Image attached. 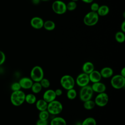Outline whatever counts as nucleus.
Instances as JSON below:
<instances>
[{
  "label": "nucleus",
  "mask_w": 125,
  "mask_h": 125,
  "mask_svg": "<svg viewBox=\"0 0 125 125\" xmlns=\"http://www.w3.org/2000/svg\"><path fill=\"white\" fill-rule=\"evenodd\" d=\"M25 94L21 90L13 91L10 96L11 103L15 106H20L25 102Z\"/></svg>",
  "instance_id": "f257e3e1"
},
{
  "label": "nucleus",
  "mask_w": 125,
  "mask_h": 125,
  "mask_svg": "<svg viewBox=\"0 0 125 125\" xmlns=\"http://www.w3.org/2000/svg\"><path fill=\"white\" fill-rule=\"evenodd\" d=\"M63 110V105L62 104L56 99L48 103L47 110L50 114L58 115L60 114Z\"/></svg>",
  "instance_id": "f03ea898"
},
{
  "label": "nucleus",
  "mask_w": 125,
  "mask_h": 125,
  "mask_svg": "<svg viewBox=\"0 0 125 125\" xmlns=\"http://www.w3.org/2000/svg\"><path fill=\"white\" fill-rule=\"evenodd\" d=\"M30 78L34 82H40L44 78V71L39 65L34 66L31 70Z\"/></svg>",
  "instance_id": "7ed1b4c3"
},
{
  "label": "nucleus",
  "mask_w": 125,
  "mask_h": 125,
  "mask_svg": "<svg viewBox=\"0 0 125 125\" xmlns=\"http://www.w3.org/2000/svg\"><path fill=\"white\" fill-rule=\"evenodd\" d=\"M110 84L112 87L115 89H121L125 86V77L120 74L113 75L111 77Z\"/></svg>",
  "instance_id": "20e7f679"
},
{
  "label": "nucleus",
  "mask_w": 125,
  "mask_h": 125,
  "mask_svg": "<svg viewBox=\"0 0 125 125\" xmlns=\"http://www.w3.org/2000/svg\"><path fill=\"white\" fill-rule=\"evenodd\" d=\"M94 92L91 86L87 85L82 87L79 91V98L81 101L84 102L92 99Z\"/></svg>",
  "instance_id": "39448f33"
},
{
  "label": "nucleus",
  "mask_w": 125,
  "mask_h": 125,
  "mask_svg": "<svg viewBox=\"0 0 125 125\" xmlns=\"http://www.w3.org/2000/svg\"><path fill=\"white\" fill-rule=\"evenodd\" d=\"M60 84L63 89L67 90L74 87L75 80L72 76L64 75L60 79Z\"/></svg>",
  "instance_id": "423d86ee"
},
{
  "label": "nucleus",
  "mask_w": 125,
  "mask_h": 125,
  "mask_svg": "<svg viewBox=\"0 0 125 125\" xmlns=\"http://www.w3.org/2000/svg\"><path fill=\"white\" fill-rule=\"evenodd\" d=\"M99 16L97 12L90 11L87 13L84 17L83 22L87 26H93L96 24L99 21Z\"/></svg>",
  "instance_id": "0eeeda50"
},
{
  "label": "nucleus",
  "mask_w": 125,
  "mask_h": 125,
  "mask_svg": "<svg viewBox=\"0 0 125 125\" xmlns=\"http://www.w3.org/2000/svg\"><path fill=\"white\" fill-rule=\"evenodd\" d=\"M53 11L57 14L62 15L66 12V4L62 1L57 0L54 1L52 5Z\"/></svg>",
  "instance_id": "6e6552de"
},
{
  "label": "nucleus",
  "mask_w": 125,
  "mask_h": 125,
  "mask_svg": "<svg viewBox=\"0 0 125 125\" xmlns=\"http://www.w3.org/2000/svg\"><path fill=\"white\" fill-rule=\"evenodd\" d=\"M109 97L105 92L98 93L94 100L96 105L99 107H104L108 103Z\"/></svg>",
  "instance_id": "1a4fd4ad"
},
{
  "label": "nucleus",
  "mask_w": 125,
  "mask_h": 125,
  "mask_svg": "<svg viewBox=\"0 0 125 125\" xmlns=\"http://www.w3.org/2000/svg\"><path fill=\"white\" fill-rule=\"evenodd\" d=\"M89 82L90 80L88 74H85L83 72L79 74L77 76L75 80V83L81 87L88 85Z\"/></svg>",
  "instance_id": "9d476101"
},
{
  "label": "nucleus",
  "mask_w": 125,
  "mask_h": 125,
  "mask_svg": "<svg viewBox=\"0 0 125 125\" xmlns=\"http://www.w3.org/2000/svg\"><path fill=\"white\" fill-rule=\"evenodd\" d=\"M18 82L20 84L21 88L29 89L31 88L34 82L29 77H23L20 79Z\"/></svg>",
  "instance_id": "9b49d317"
},
{
  "label": "nucleus",
  "mask_w": 125,
  "mask_h": 125,
  "mask_svg": "<svg viewBox=\"0 0 125 125\" xmlns=\"http://www.w3.org/2000/svg\"><path fill=\"white\" fill-rule=\"evenodd\" d=\"M57 96L56 95L55 90L52 89H48L45 90L42 96V99L47 103L55 100Z\"/></svg>",
  "instance_id": "f8f14e48"
},
{
  "label": "nucleus",
  "mask_w": 125,
  "mask_h": 125,
  "mask_svg": "<svg viewBox=\"0 0 125 125\" xmlns=\"http://www.w3.org/2000/svg\"><path fill=\"white\" fill-rule=\"evenodd\" d=\"M44 21L43 20L39 17H34L30 21L31 26L36 29H40L43 27Z\"/></svg>",
  "instance_id": "ddd939ff"
},
{
  "label": "nucleus",
  "mask_w": 125,
  "mask_h": 125,
  "mask_svg": "<svg viewBox=\"0 0 125 125\" xmlns=\"http://www.w3.org/2000/svg\"><path fill=\"white\" fill-rule=\"evenodd\" d=\"M94 92L100 93L105 92L106 86L104 83L100 82L93 83L91 86Z\"/></svg>",
  "instance_id": "4468645a"
},
{
  "label": "nucleus",
  "mask_w": 125,
  "mask_h": 125,
  "mask_svg": "<svg viewBox=\"0 0 125 125\" xmlns=\"http://www.w3.org/2000/svg\"><path fill=\"white\" fill-rule=\"evenodd\" d=\"M88 76L90 82L92 83L100 82L102 78L100 71L95 69L88 74Z\"/></svg>",
  "instance_id": "2eb2a0df"
},
{
  "label": "nucleus",
  "mask_w": 125,
  "mask_h": 125,
  "mask_svg": "<svg viewBox=\"0 0 125 125\" xmlns=\"http://www.w3.org/2000/svg\"><path fill=\"white\" fill-rule=\"evenodd\" d=\"M100 72L101 73L102 77L106 79L111 78L113 75L114 73V71L112 68L108 66L102 68Z\"/></svg>",
  "instance_id": "dca6fc26"
},
{
  "label": "nucleus",
  "mask_w": 125,
  "mask_h": 125,
  "mask_svg": "<svg viewBox=\"0 0 125 125\" xmlns=\"http://www.w3.org/2000/svg\"><path fill=\"white\" fill-rule=\"evenodd\" d=\"M82 69L83 72L87 74H89L94 70L95 66L92 62L87 61L83 64Z\"/></svg>",
  "instance_id": "f3484780"
},
{
  "label": "nucleus",
  "mask_w": 125,
  "mask_h": 125,
  "mask_svg": "<svg viewBox=\"0 0 125 125\" xmlns=\"http://www.w3.org/2000/svg\"><path fill=\"white\" fill-rule=\"evenodd\" d=\"M35 104L37 109L40 111L47 110L48 103L43 99L37 100L35 103Z\"/></svg>",
  "instance_id": "a211bd4d"
},
{
  "label": "nucleus",
  "mask_w": 125,
  "mask_h": 125,
  "mask_svg": "<svg viewBox=\"0 0 125 125\" xmlns=\"http://www.w3.org/2000/svg\"><path fill=\"white\" fill-rule=\"evenodd\" d=\"M50 125H67V124L66 121L63 118L56 116L51 119Z\"/></svg>",
  "instance_id": "6ab92c4d"
},
{
  "label": "nucleus",
  "mask_w": 125,
  "mask_h": 125,
  "mask_svg": "<svg viewBox=\"0 0 125 125\" xmlns=\"http://www.w3.org/2000/svg\"><path fill=\"white\" fill-rule=\"evenodd\" d=\"M109 12V7L105 5L100 6L97 12V14L100 16H105L107 15Z\"/></svg>",
  "instance_id": "aec40b11"
},
{
  "label": "nucleus",
  "mask_w": 125,
  "mask_h": 125,
  "mask_svg": "<svg viewBox=\"0 0 125 125\" xmlns=\"http://www.w3.org/2000/svg\"><path fill=\"white\" fill-rule=\"evenodd\" d=\"M37 101V98L34 93H28L25 94V102L29 104H35Z\"/></svg>",
  "instance_id": "412c9836"
},
{
  "label": "nucleus",
  "mask_w": 125,
  "mask_h": 125,
  "mask_svg": "<svg viewBox=\"0 0 125 125\" xmlns=\"http://www.w3.org/2000/svg\"><path fill=\"white\" fill-rule=\"evenodd\" d=\"M42 86L40 82H33L31 89L34 94H38L42 90Z\"/></svg>",
  "instance_id": "4be33fe9"
},
{
  "label": "nucleus",
  "mask_w": 125,
  "mask_h": 125,
  "mask_svg": "<svg viewBox=\"0 0 125 125\" xmlns=\"http://www.w3.org/2000/svg\"><path fill=\"white\" fill-rule=\"evenodd\" d=\"M55 26L56 25L55 22L53 21L50 20H48L44 21L43 26L45 29L48 31H52L54 30L55 28Z\"/></svg>",
  "instance_id": "5701e85b"
},
{
  "label": "nucleus",
  "mask_w": 125,
  "mask_h": 125,
  "mask_svg": "<svg viewBox=\"0 0 125 125\" xmlns=\"http://www.w3.org/2000/svg\"><path fill=\"white\" fill-rule=\"evenodd\" d=\"M95 105L94 101L91 99L84 102L83 104V107L86 110H91L95 107Z\"/></svg>",
  "instance_id": "b1692460"
},
{
  "label": "nucleus",
  "mask_w": 125,
  "mask_h": 125,
  "mask_svg": "<svg viewBox=\"0 0 125 125\" xmlns=\"http://www.w3.org/2000/svg\"><path fill=\"white\" fill-rule=\"evenodd\" d=\"M81 125H97V122L94 118L89 117L83 120L81 123Z\"/></svg>",
  "instance_id": "393cba45"
},
{
  "label": "nucleus",
  "mask_w": 125,
  "mask_h": 125,
  "mask_svg": "<svg viewBox=\"0 0 125 125\" xmlns=\"http://www.w3.org/2000/svg\"><path fill=\"white\" fill-rule=\"evenodd\" d=\"M77 96V93L76 90L74 88H71L67 90L66 97L69 100L75 99Z\"/></svg>",
  "instance_id": "a878e982"
},
{
  "label": "nucleus",
  "mask_w": 125,
  "mask_h": 125,
  "mask_svg": "<svg viewBox=\"0 0 125 125\" xmlns=\"http://www.w3.org/2000/svg\"><path fill=\"white\" fill-rule=\"evenodd\" d=\"M116 41L119 43H123L125 40V36L124 32L122 31L117 32L115 36Z\"/></svg>",
  "instance_id": "bb28decb"
},
{
  "label": "nucleus",
  "mask_w": 125,
  "mask_h": 125,
  "mask_svg": "<svg viewBox=\"0 0 125 125\" xmlns=\"http://www.w3.org/2000/svg\"><path fill=\"white\" fill-rule=\"evenodd\" d=\"M49 114L47 110L41 111L39 113V118L43 120H47L49 118Z\"/></svg>",
  "instance_id": "cd10ccee"
},
{
  "label": "nucleus",
  "mask_w": 125,
  "mask_h": 125,
  "mask_svg": "<svg viewBox=\"0 0 125 125\" xmlns=\"http://www.w3.org/2000/svg\"><path fill=\"white\" fill-rule=\"evenodd\" d=\"M42 86L44 88H48L50 86V82L49 80L46 78H43L40 82Z\"/></svg>",
  "instance_id": "c85d7f7f"
},
{
  "label": "nucleus",
  "mask_w": 125,
  "mask_h": 125,
  "mask_svg": "<svg viewBox=\"0 0 125 125\" xmlns=\"http://www.w3.org/2000/svg\"><path fill=\"white\" fill-rule=\"evenodd\" d=\"M66 5L67 10L69 11L74 10L77 7L76 2L72 0L71 1H69L67 4H66Z\"/></svg>",
  "instance_id": "c756f323"
},
{
  "label": "nucleus",
  "mask_w": 125,
  "mask_h": 125,
  "mask_svg": "<svg viewBox=\"0 0 125 125\" xmlns=\"http://www.w3.org/2000/svg\"><path fill=\"white\" fill-rule=\"evenodd\" d=\"M11 89L13 91H16L21 90V87L19 82H14L11 85Z\"/></svg>",
  "instance_id": "7c9ffc66"
},
{
  "label": "nucleus",
  "mask_w": 125,
  "mask_h": 125,
  "mask_svg": "<svg viewBox=\"0 0 125 125\" xmlns=\"http://www.w3.org/2000/svg\"><path fill=\"white\" fill-rule=\"evenodd\" d=\"M99 5L98 4V3H96V2H93L91 5V6H90V8H91V11H93V12H97L98 9H99Z\"/></svg>",
  "instance_id": "2f4dec72"
},
{
  "label": "nucleus",
  "mask_w": 125,
  "mask_h": 125,
  "mask_svg": "<svg viewBox=\"0 0 125 125\" xmlns=\"http://www.w3.org/2000/svg\"><path fill=\"white\" fill-rule=\"evenodd\" d=\"M5 59L6 57L3 51L0 50V65H2L5 62Z\"/></svg>",
  "instance_id": "473e14b6"
},
{
  "label": "nucleus",
  "mask_w": 125,
  "mask_h": 125,
  "mask_svg": "<svg viewBox=\"0 0 125 125\" xmlns=\"http://www.w3.org/2000/svg\"><path fill=\"white\" fill-rule=\"evenodd\" d=\"M36 125H48L47 120L39 119L36 123Z\"/></svg>",
  "instance_id": "72a5a7b5"
},
{
  "label": "nucleus",
  "mask_w": 125,
  "mask_h": 125,
  "mask_svg": "<svg viewBox=\"0 0 125 125\" xmlns=\"http://www.w3.org/2000/svg\"><path fill=\"white\" fill-rule=\"evenodd\" d=\"M56 96H61L62 94V90L60 88H57L55 90Z\"/></svg>",
  "instance_id": "f704fd0d"
},
{
  "label": "nucleus",
  "mask_w": 125,
  "mask_h": 125,
  "mask_svg": "<svg viewBox=\"0 0 125 125\" xmlns=\"http://www.w3.org/2000/svg\"><path fill=\"white\" fill-rule=\"evenodd\" d=\"M125 21H124L121 24V30L122 32H125Z\"/></svg>",
  "instance_id": "c9c22d12"
},
{
  "label": "nucleus",
  "mask_w": 125,
  "mask_h": 125,
  "mask_svg": "<svg viewBox=\"0 0 125 125\" xmlns=\"http://www.w3.org/2000/svg\"><path fill=\"white\" fill-rule=\"evenodd\" d=\"M121 75H122V76L125 77V67H123L120 71V74Z\"/></svg>",
  "instance_id": "e433bc0d"
},
{
  "label": "nucleus",
  "mask_w": 125,
  "mask_h": 125,
  "mask_svg": "<svg viewBox=\"0 0 125 125\" xmlns=\"http://www.w3.org/2000/svg\"><path fill=\"white\" fill-rule=\"evenodd\" d=\"M81 0L86 3H90L93 1V0Z\"/></svg>",
  "instance_id": "4c0bfd02"
},
{
  "label": "nucleus",
  "mask_w": 125,
  "mask_h": 125,
  "mask_svg": "<svg viewBox=\"0 0 125 125\" xmlns=\"http://www.w3.org/2000/svg\"><path fill=\"white\" fill-rule=\"evenodd\" d=\"M40 0H32V2H33L34 4H38L40 2Z\"/></svg>",
  "instance_id": "58836bf2"
},
{
  "label": "nucleus",
  "mask_w": 125,
  "mask_h": 125,
  "mask_svg": "<svg viewBox=\"0 0 125 125\" xmlns=\"http://www.w3.org/2000/svg\"><path fill=\"white\" fill-rule=\"evenodd\" d=\"M72 1H75V2H76V1H78L79 0H71Z\"/></svg>",
  "instance_id": "ea45409f"
},
{
  "label": "nucleus",
  "mask_w": 125,
  "mask_h": 125,
  "mask_svg": "<svg viewBox=\"0 0 125 125\" xmlns=\"http://www.w3.org/2000/svg\"><path fill=\"white\" fill-rule=\"evenodd\" d=\"M43 0V1H47V0Z\"/></svg>",
  "instance_id": "a19ab883"
}]
</instances>
